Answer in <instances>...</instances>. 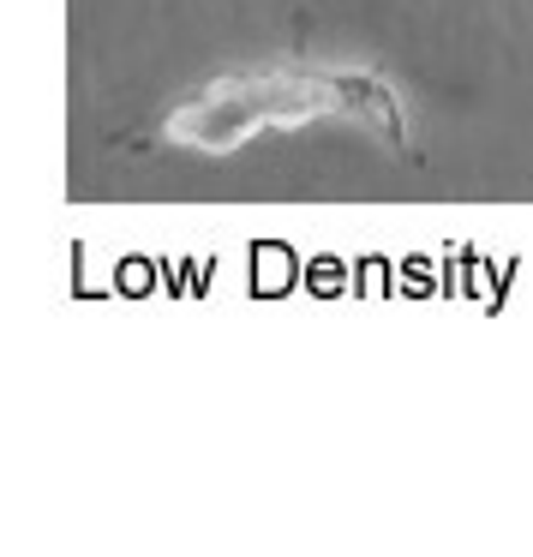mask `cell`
I'll use <instances>...</instances> for the list:
<instances>
[{"mask_svg":"<svg viewBox=\"0 0 533 557\" xmlns=\"http://www.w3.org/2000/svg\"><path fill=\"white\" fill-rule=\"evenodd\" d=\"M324 114H348L365 121L372 133H384L396 150H408V121L401 102L389 90V78L377 73H318L306 61H282V66H252V73H228L210 78L204 90H193L186 102H174L162 114V145H186V150H240L246 138L270 133V126H306Z\"/></svg>","mask_w":533,"mask_h":557,"instance_id":"cell-1","label":"cell"}]
</instances>
